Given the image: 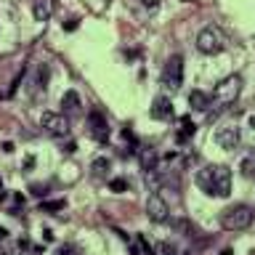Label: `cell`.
I'll list each match as a JSON object with an SVG mask.
<instances>
[{"label": "cell", "instance_id": "cell-14", "mask_svg": "<svg viewBox=\"0 0 255 255\" xmlns=\"http://www.w3.org/2000/svg\"><path fill=\"white\" fill-rule=\"evenodd\" d=\"M189 107L197 109V112H207L210 109V96L202 93V91H191L189 93Z\"/></svg>", "mask_w": 255, "mask_h": 255}, {"label": "cell", "instance_id": "cell-17", "mask_svg": "<svg viewBox=\"0 0 255 255\" xmlns=\"http://www.w3.org/2000/svg\"><path fill=\"white\" fill-rule=\"evenodd\" d=\"M91 170H93V175H96V178H104V175L109 173V159H104V157H99V159H93Z\"/></svg>", "mask_w": 255, "mask_h": 255}, {"label": "cell", "instance_id": "cell-23", "mask_svg": "<svg viewBox=\"0 0 255 255\" xmlns=\"http://www.w3.org/2000/svg\"><path fill=\"white\" fill-rule=\"evenodd\" d=\"M56 255H75V250H72V247H61V250L56 253Z\"/></svg>", "mask_w": 255, "mask_h": 255}, {"label": "cell", "instance_id": "cell-10", "mask_svg": "<svg viewBox=\"0 0 255 255\" xmlns=\"http://www.w3.org/2000/svg\"><path fill=\"white\" fill-rule=\"evenodd\" d=\"M149 115L154 120H170L173 117V101L167 99V96H157L149 107Z\"/></svg>", "mask_w": 255, "mask_h": 255}, {"label": "cell", "instance_id": "cell-11", "mask_svg": "<svg viewBox=\"0 0 255 255\" xmlns=\"http://www.w3.org/2000/svg\"><path fill=\"white\" fill-rule=\"evenodd\" d=\"M61 115H67V117L83 115V104H80V96L75 91H67L61 96Z\"/></svg>", "mask_w": 255, "mask_h": 255}, {"label": "cell", "instance_id": "cell-19", "mask_svg": "<svg viewBox=\"0 0 255 255\" xmlns=\"http://www.w3.org/2000/svg\"><path fill=\"white\" fill-rule=\"evenodd\" d=\"M45 83H48V67H40L37 69V77H35V88L45 93Z\"/></svg>", "mask_w": 255, "mask_h": 255}, {"label": "cell", "instance_id": "cell-20", "mask_svg": "<svg viewBox=\"0 0 255 255\" xmlns=\"http://www.w3.org/2000/svg\"><path fill=\"white\" fill-rule=\"evenodd\" d=\"M109 189L117 191V194H123V191L128 189V181H125V178H112V181H109Z\"/></svg>", "mask_w": 255, "mask_h": 255}, {"label": "cell", "instance_id": "cell-7", "mask_svg": "<svg viewBox=\"0 0 255 255\" xmlns=\"http://www.w3.org/2000/svg\"><path fill=\"white\" fill-rule=\"evenodd\" d=\"M146 215L154 223H167L170 221V205H167L159 194H151L146 199Z\"/></svg>", "mask_w": 255, "mask_h": 255}, {"label": "cell", "instance_id": "cell-24", "mask_svg": "<svg viewBox=\"0 0 255 255\" xmlns=\"http://www.w3.org/2000/svg\"><path fill=\"white\" fill-rule=\"evenodd\" d=\"M5 234H8V231H5V229H0V239H5Z\"/></svg>", "mask_w": 255, "mask_h": 255}, {"label": "cell", "instance_id": "cell-9", "mask_svg": "<svg viewBox=\"0 0 255 255\" xmlns=\"http://www.w3.org/2000/svg\"><path fill=\"white\" fill-rule=\"evenodd\" d=\"M88 130H91V135L96 141H107L109 138V123H107V117L101 115V112H91L88 115Z\"/></svg>", "mask_w": 255, "mask_h": 255}, {"label": "cell", "instance_id": "cell-18", "mask_svg": "<svg viewBox=\"0 0 255 255\" xmlns=\"http://www.w3.org/2000/svg\"><path fill=\"white\" fill-rule=\"evenodd\" d=\"M157 253H159V255H189L186 250H178L173 242H159V245H157Z\"/></svg>", "mask_w": 255, "mask_h": 255}, {"label": "cell", "instance_id": "cell-13", "mask_svg": "<svg viewBox=\"0 0 255 255\" xmlns=\"http://www.w3.org/2000/svg\"><path fill=\"white\" fill-rule=\"evenodd\" d=\"M157 165H159V157L154 149H141V170L146 175H154L157 173Z\"/></svg>", "mask_w": 255, "mask_h": 255}, {"label": "cell", "instance_id": "cell-6", "mask_svg": "<svg viewBox=\"0 0 255 255\" xmlns=\"http://www.w3.org/2000/svg\"><path fill=\"white\" fill-rule=\"evenodd\" d=\"M40 128L53 135V138H67L69 135V117L67 115H59V112H43V117H40Z\"/></svg>", "mask_w": 255, "mask_h": 255}, {"label": "cell", "instance_id": "cell-5", "mask_svg": "<svg viewBox=\"0 0 255 255\" xmlns=\"http://www.w3.org/2000/svg\"><path fill=\"white\" fill-rule=\"evenodd\" d=\"M159 83H162V88H167V91H178L181 88V83H183V59L178 53L165 61L162 75H159Z\"/></svg>", "mask_w": 255, "mask_h": 255}, {"label": "cell", "instance_id": "cell-25", "mask_svg": "<svg viewBox=\"0 0 255 255\" xmlns=\"http://www.w3.org/2000/svg\"><path fill=\"white\" fill-rule=\"evenodd\" d=\"M0 189H3V181H0Z\"/></svg>", "mask_w": 255, "mask_h": 255}, {"label": "cell", "instance_id": "cell-1", "mask_svg": "<svg viewBox=\"0 0 255 255\" xmlns=\"http://www.w3.org/2000/svg\"><path fill=\"white\" fill-rule=\"evenodd\" d=\"M197 186L207 197H229L231 194V170L226 165H205L197 173Z\"/></svg>", "mask_w": 255, "mask_h": 255}, {"label": "cell", "instance_id": "cell-21", "mask_svg": "<svg viewBox=\"0 0 255 255\" xmlns=\"http://www.w3.org/2000/svg\"><path fill=\"white\" fill-rule=\"evenodd\" d=\"M170 226L178 229V231H183V234H191V231H194V226H191L189 221H170Z\"/></svg>", "mask_w": 255, "mask_h": 255}, {"label": "cell", "instance_id": "cell-26", "mask_svg": "<svg viewBox=\"0 0 255 255\" xmlns=\"http://www.w3.org/2000/svg\"><path fill=\"white\" fill-rule=\"evenodd\" d=\"M0 255H3V253H0Z\"/></svg>", "mask_w": 255, "mask_h": 255}, {"label": "cell", "instance_id": "cell-3", "mask_svg": "<svg viewBox=\"0 0 255 255\" xmlns=\"http://www.w3.org/2000/svg\"><path fill=\"white\" fill-rule=\"evenodd\" d=\"M253 218H255V210L250 205L239 202V205H231L221 213V223L226 231H245L253 226Z\"/></svg>", "mask_w": 255, "mask_h": 255}, {"label": "cell", "instance_id": "cell-15", "mask_svg": "<svg viewBox=\"0 0 255 255\" xmlns=\"http://www.w3.org/2000/svg\"><path fill=\"white\" fill-rule=\"evenodd\" d=\"M239 170H242V175L245 178H255V154H250V157H245L242 162H239Z\"/></svg>", "mask_w": 255, "mask_h": 255}, {"label": "cell", "instance_id": "cell-4", "mask_svg": "<svg viewBox=\"0 0 255 255\" xmlns=\"http://www.w3.org/2000/svg\"><path fill=\"white\" fill-rule=\"evenodd\" d=\"M197 48L207 56H215L226 48V37H223V32L218 27H205V29H199V35H197Z\"/></svg>", "mask_w": 255, "mask_h": 255}, {"label": "cell", "instance_id": "cell-8", "mask_svg": "<svg viewBox=\"0 0 255 255\" xmlns=\"http://www.w3.org/2000/svg\"><path fill=\"white\" fill-rule=\"evenodd\" d=\"M239 141H242V130H239L237 125H221L218 130H215V143H218L221 149H237Z\"/></svg>", "mask_w": 255, "mask_h": 255}, {"label": "cell", "instance_id": "cell-22", "mask_svg": "<svg viewBox=\"0 0 255 255\" xmlns=\"http://www.w3.org/2000/svg\"><path fill=\"white\" fill-rule=\"evenodd\" d=\"M40 210L43 213H53V210H64V202L59 199V202H43L40 205Z\"/></svg>", "mask_w": 255, "mask_h": 255}, {"label": "cell", "instance_id": "cell-16", "mask_svg": "<svg viewBox=\"0 0 255 255\" xmlns=\"http://www.w3.org/2000/svg\"><path fill=\"white\" fill-rule=\"evenodd\" d=\"M194 133H197V125H194V123H189V117H183V120H181V133H178V141L183 143L186 138H191Z\"/></svg>", "mask_w": 255, "mask_h": 255}, {"label": "cell", "instance_id": "cell-12", "mask_svg": "<svg viewBox=\"0 0 255 255\" xmlns=\"http://www.w3.org/2000/svg\"><path fill=\"white\" fill-rule=\"evenodd\" d=\"M56 11V0H32V13L37 21H48Z\"/></svg>", "mask_w": 255, "mask_h": 255}, {"label": "cell", "instance_id": "cell-2", "mask_svg": "<svg viewBox=\"0 0 255 255\" xmlns=\"http://www.w3.org/2000/svg\"><path fill=\"white\" fill-rule=\"evenodd\" d=\"M239 93H242V77H239V75L223 77L221 83L215 85V93H213V99H210V107H215V112L229 109L231 104L239 99Z\"/></svg>", "mask_w": 255, "mask_h": 255}]
</instances>
